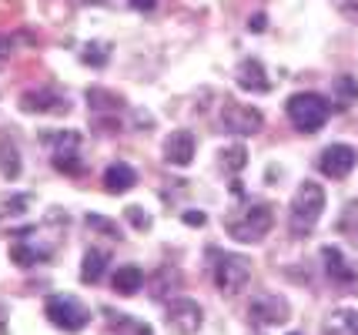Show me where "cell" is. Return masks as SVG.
Instances as JSON below:
<instances>
[{
    "instance_id": "cell-30",
    "label": "cell",
    "mask_w": 358,
    "mask_h": 335,
    "mask_svg": "<svg viewBox=\"0 0 358 335\" xmlns=\"http://www.w3.org/2000/svg\"><path fill=\"white\" fill-rule=\"evenodd\" d=\"M345 14L358 17V0H345Z\"/></svg>"
},
{
    "instance_id": "cell-16",
    "label": "cell",
    "mask_w": 358,
    "mask_h": 335,
    "mask_svg": "<svg viewBox=\"0 0 358 335\" xmlns=\"http://www.w3.org/2000/svg\"><path fill=\"white\" fill-rule=\"evenodd\" d=\"M104 269H108V252H101V248H91L84 262H80V282L84 285H97L101 278H104Z\"/></svg>"
},
{
    "instance_id": "cell-8",
    "label": "cell",
    "mask_w": 358,
    "mask_h": 335,
    "mask_svg": "<svg viewBox=\"0 0 358 335\" xmlns=\"http://www.w3.org/2000/svg\"><path fill=\"white\" fill-rule=\"evenodd\" d=\"M352 168H355V148H348V144H328L318 155V171L325 178L342 181V178L352 175Z\"/></svg>"
},
{
    "instance_id": "cell-6",
    "label": "cell",
    "mask_w": 358,
    "mask_h": 335,
    "mask_svg": "<svg viewBox=\"0 0 358 335\" xmlns=\"http://www.w3.org/2000/svg\"><path fill=\"white\" fill-rule=\"evenodd\" d=\"M47 319L54 322L61 332H80L91 315H87L84 302H78V299H71V295H50L47 299Z\"/></svg>"
},
{
    "instance_id": "cell-25",
    "label": "cell",
    "mask_w": 358,
    "mask_h": 335,
    "mask_svg": "<svg viewBox=\"0 0 358 335\" xmlns=\"http://www.w3.org/2000/svg\"><path fill=\"white\" fill-rule=\"evenodd\" d=\"M124 215H127V218H131V224H134V228H141V231H144V228L151 224V222H148V215H144L141 208H127Z\"/></svg>"
},
{
    "instance_id": "cell-9",
    "label": "cell",
    "mask_w": 358,
    "mask_h": 335,
    "mask_svg": "<svg viewBox=\"0 0 358 335\" xmlns=\"http://www.w3.org/2000/svg\"><path fill=\"white\" fill-rule=\"evenodd\" d=\"M168 322H171L174 332L194 335L198 329H201L204 312H201V305L198 302H191V299H185V295H178L174 302H168Z\"/></svg>"
},
{
    "instance_id": "cell-31",
    "label": "cell",
    "mask_w": 358,
    "mask_h": 335,
    "mask_svg": "<svg viewBox=\"0 0 358 335\" xmlns=\"http://www.w3.org/2000/svg\"><path fill=\"white\" fill-rule=\"evenodd\" d=\"M292 335H298V332H292Z\"/></svg>"
},
{
    "instance_id": "cell-18",
    "label": "cell",
    "mask_w": 358,
    "mask_h": 335,
    "mask_svg": "<svg viewBox=\"0 0 358 335\" xmlns=\"http://www.w3.org/2000/svg\"><path fill=\"white\" fill-rule=\"evenodd\" d=\"M325 335H358V312L355 308H342L325 322Z\"/></svg>"
},
{
    "instance_id": "cell-7",
    "label": "cell",
    "mask_w": 358,
    "mask_h": 335,
    "mask_svg": "<svg viewBox=\"0 0 358 335\" xmlns=\"http://www.w3.org/2000/svg\"><path fill=\"white\" fill-rule=\"evenodd\" d=\"M221 124L228 134H241V138H248V134H258L262 124H265V117L258 108H251V104H238V101H228L224 104V111H221Z\"/></svg>"
},
{
    "instance_id": "cell-5",
    "label": "cell",
    "mask_w": 358,
    "mask_h": 335,
    "mask_svg": "<svg viewBox=\"0 0 358 335\" xmlns=\"http://www.w3.org/2000/svg\"><path fill=\"white\" fill-rule=\"evenodd\" d=\"M41 141L50 144L54 168H57V171H64V175H84V164H80V158H78V148H80L78 131H44Z\"/></svg>"
},
{
    "instance_id": "cell-20",
    "label": "cell",
    "mask_w": 358,
    "mask_h": 335,
    "mask_svg": "<svg viewBox=\"0 0 358 335\" xmlns=\"http://www.w3.org/2000/svg\"><path fill=\"white\" fill-rule=\"evenodd\" d=\"M110 57V44H101V41H91V44H84V54H80V61L87 67H104Z\"/></svg>"
},
{
    "instance_id": "cell-29",
    "label": "cell",
    "mask_w": 358,
    "mask_h": 335,
    "mask_svg": "<svg viewBox=\"0 0 358 335\" xmlns=\"http://www.w3.org/2000/svg\"><path fill=\"white\" fill-rule=\"evenodd\" d=\"M265 24H268V20H265V14L251 17V31H255V34H258V31H265Z\"/></svg>"
},
{
    "instance_id": "cell-28",
    "label": "cell",
    "mask_w": 358,
    "mask_h": 335,
    "mask_svg": "<svg viewBox=\"0 0 358 335\" xmlns=\"http://www.w3.org/2000/svg\"><path fill=\"white\" fill-rule=\"evenodd\" d=\"M127 3H131L134 10H155L157 7V0H127Z\"/></svg>"
},
{
    "instance_id": "cell-10",
    "label": "cell",
    "mask_w": 358,
    "mask_h": 335,
    "mask_svg": "<svg viewBox=\"0 0 358 335\" xmlns=\"http://www.w3.org/2000/svg\"><path fill=\"white\" fill-rule=\"evenodd\" d=\"M248 315H251V322H255V325H281V322H288L292 308H288V302H285L281 295L265 292L262 299H255V302H251Z\"/></svg>"
},
{
    "instance_id": "cell-27",
    "label": "cell",
    "mask_w": 358,
    "mask_h": 335,
    "mask_svg": "<svg viewBox=\"0 0 358 335\" xmlns=\"http://www.w3.org/2000/svg\"><path fill=\"white\" fill-rule=\"evenodd\" d=\"M10 54H14V44H10V37H3V34H0V67L10 61Z\"/></svg>"
},
{
    "instance_id": "cell-4",
    "label": "cell",
    "mask_w": 358,
    "mask_h": 335,
    "mask_svg": "<svg viewBox=\"0 0 358 335\" xmlns=\"http://www.w3.org/2000/svg\"><path fill=\"white\" fill-rule=\"evenodd\" d=\"M215 265H211V278L215 288L221 295H238L241 288L248 285L251 278V262L245 255H234V252H211Z\"/></svg>"
},
{
    "instance_id": "cell-24",
    "label": "cell",
    "mask_w": 358,
    "mask_h": 335,
    "mask_svg": "<svg viewBox=\"0 0 358 335\" xmlns=\"http://www.w3.org/2000/svg\"><path fill=\"white\" fill-rule=\"evenodd\" d=\"M87 224H91L94 231H108L110 238H117V228L110 222H104V218H97V215H87Z\"/></svg>"
},
{
    "instance_id": "cell-1",
    "label": "cell",
    "mask_w": 358,
    "mask_h": 335,
    "mask_svg": "<svg viewBox=\"0 0 358 335\" xmlns=\"http://www.w3.org/2000/svg\"><path fill=\"white\" fill-rule=\"evenodd\" d=\"M322 211H325V188L315 185V181H301L295 198H292V211H288V228H292V235L301 238V235L315 231Z\"/></svg>"
},
{
    "instance_id": "cell-15",
    "label": "cell",
    "mask_w": 358,
    "mask_h": 335,
    "mask_svg": "<svg viewBox=\"0 0 358 335\" xmlns=\"http://www.w3.org/2000/svg\"><path fill=\"white\" fill-rule=\"evenodd\" d=\"M134 185H138V171L131 164H124V161H114L108 171H104V188L110 194H121L127 188H134Z\"/></svg>"
},
{
    "instance_id": "cell-13",
    "label": "cell",
    "mask_w": 358,
    "mask_h": 335,
    "mask_svg": "<svg viewBox=\"0 0 358 335\" xmlns=\"http://www.w3.org/2000/svg\"><path fill=\"white\" fill-rule=\"evenodd\" d=\"M20 108L31 114H41V111L67 114V101L57 91H50V87H37V91H27V94L20 97Z\"/></svg>"
},
{
    "instance_id": "cell-22",
    "label": "cell",
    "mask_w": 358,
    "mask_h": 335,
    "mask_svg": "<svg viewBox=\"0 0 358 335\" xmlns=\"http://www.w3.org/2000/svg\"><path fill=\"white\" fill-rule=\"evenodd\" d=\"M221 161H224V168H228V171H241V168L248 164V151H245V144H231V148L221 155Z\"/></svg>"
},
{
    "instance_id": "cell-3",
    "label": "cell",
    "mask_w": 358,
    "mask_h": 335,
    "mask_svg": "<svg viewBox=\"0 0 358 335\" xmlns=\"http://www.w3.org/2000/svg\"><path fill=\"white\" fill-rule=\"evenodd\" d=\"M285 114H288V121H292L301 134H315L318 128H325L328 114H331V104H328L322 94H315V91H301V94L288 97Z\"/></svg>"
},
{
    "instance_id": "cell-14",
    "label": "cell",
    "mask_w": 358,
    "mask_h": 335,
    "mask_svg": "<svg viewBox=\"0 0 358 335\" xmlns=\"http://www.w3.org/2000/svg\"><path fill=\"white\" fill-rule=\"evenodd\" d=\"M238 87H245V91H251V94H265V91H271V80H268L265 67H262V61H255V57H245L241 64H238Z\"/></svg>"
},
{
    "instance_id": "cell-19",
    "label": "cell",
    "mask_w": 358,
    "mask_h": 335,
    "mask_svg": "<svg viewBox=\"0 0 358 335\" xmlns=\"http://www.w3.org/2000/svg\"><path fill=\"white\" fill-rule=\"evenodd\" d=\"M10 258H14L20 269H31V265H37V262H44V252H34L31 241H14L10 245Z\"/></svg>"
},
{
    "instance_id": "cell-11",
    "label": "cell",
    "mask_w": 358,
    "mask_h": 335,
    "mask_svg": "<svg viewBox=\"0 0 358 335\" xmlns=\"http://www.w3.org/2000/svg\"><path fill=\"white\" fill-rule=\"evenodd\" d=\"M322 258H325V265H328V278L335 282V285H342L345 292H355L358 288V265L355 262H348V258L338 252V248H325L322 252Z\"/></svg>"
},
{
    "instance_id": "cell-23",
    "label": "cell",
    "mask_w": 358,
    "mask_h": 335,
    "mask_svg": "<svg viewBox=\"0 0 358 335\" xmlns=\"http://www.w3.org/2000/svg\"><path fill=\"white\" fill-rule=\"evenodd\" d=\"M10 161H17L14 158V144L3 141V144H0V171H3L7 178H17V171H20V168H17V164H10Z\"/></svg>"
},
{
    "instance_id": "cell-21",
    "label": "cell",
    "mask_w": 358,
    "mask_h": 335,
    "mask_svg": "<svg viewBox=\"0 0 358 335\" xmlns=\"http://www.w3.org/2000/svg\"><path fill=\"white\" fill-rule=\"evenodd\" d=\"M335 97H338V104L348 108V104H355L358 101V84L352 74H342V78H335Z\"/></svg>"
},
{
    "instance_id": "cell-2",
    "label": "cell",
    "mask_w": 358,
    "mask_h": 335,
    "mask_svg": "<svg viewBox=\"0 0 358 335\" xmlns=\"http://www.w3.org/2000/svg\"><path fill=\"white\" fill-rule=\"evenodd\" d=\"M224 228H228V235L234 241L255 245V241H262L275 228V208L268 205V201H248L234 218H228Z\"/></svg>"
},
{
    "instance_id": "cell-17",
    "label": "cell",
    "mask_w": 358,
    "mask_h": 335,
    "mask_svg": "<svg viewBox=\"0 0 358 335\" xmlns=\"http://www.w3.org/2000/svg\"><path fill=\"white\" fill-rule=\"evenodd\" d=\"M144 288V271L138 265H124V269L114 271V292L117 295H134Z\"/></svg>"
},
{
    "instance_id": "cell-12",
    "label": "cell",
    "mask_w": 358,
    "mask_h": 335,
    "mask_svg": "<svg viewBox=\"0 0 358 335\" xmlns=\"http://www.w3.org/2000/svg\"><path fill=\"white\" fill-rule=\"evenodd\" d=\"M164 161L174 168H187L194 161V134L191 131H171L168 141H164Z\"/></svg>"
},
{
    "instance_id": "cell-26",
    "label": "cell",
    "mask_w": 358,
    "mask_h": 335,
    "mask_svg": "<svg viewBox=\"0 0 358 335\" xmlns=\"http://www.w3.org/2000/svg\"><path fill=\"white\" fill-rule=\"evenodd\" d=\"M181 222L191 224V228H201V224L208 222V218H204V211H198V208H191V211H185V215H181Z\"/></svg>"
}]
</instances>
